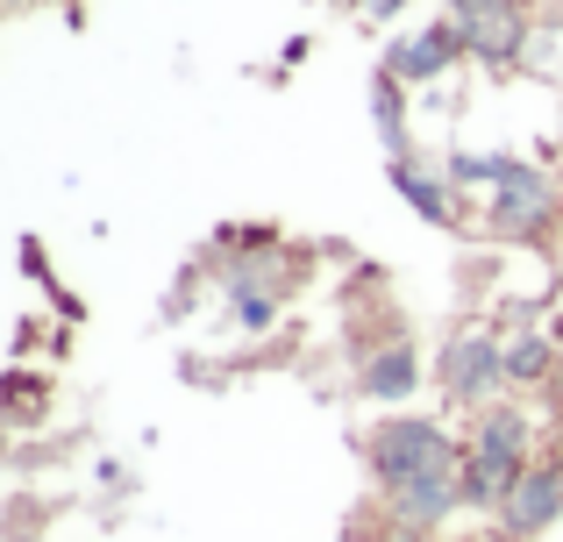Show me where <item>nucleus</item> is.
<instances>
[{
    "mask_svg": "<svg viewBox=\"0 0 563 542\" xmlns=\"http://www.w3.org/2000/svg\"><path fill=\"white\" fill-rule=\"evenodd\" d=\"M528 421L514 414V407H493V414L478 421V443H471L464 457V500L471 507H507V493L521 486L528 472Z\"/></svg>",
    "mask_w": 563,
    "mask_h": 542,
    "instance_id": "obj_1",
    "label": "nucleus"
},
{
    "mask_svg": "<svg viewBox=\"0 0 563 542\" xmlns=\"http://www.w3.org/2000/svg\"><path fill=\"white\" fill-rule=\"evenodd\" d=\"M372 464H378L385 486H407V478H421V472H450V464H464V457H456V443L435 429V421L399 414V421H385V429L372 435Z\"/></svg>",
    "mask_w": 563,
    "mask_h": 542,
    "instance_id": "obj_2",
    "label": "nucleus"
},
{
    "mask_svg": "<svg viewBox=\"0 0 563 542\" xmlns=\"http://www.w3.org/2000/svg\"><path fill=\"white\" fill-rule=\"evenodd\" d=\"M450 22H456V36H464V51L485 57V65H514L521 43H528V22H521L514 0H456Z\"/></svg>",
    "mask_w": 563,
    "mask_h": 542,
    "instance_id": "obj_3",
    "label": "nucleus"
},
{
    "mask_svg": "<svg viewBox=\"0 0 563 542\" xmlns=\"http://www.w3.org/2000/svg\"><path fill=\"white\" fill-rule=\"evenodd\" d=\"M550 214H556V186L542 179L536 165H514L507 179H499V200H493L499 236H536V229H550Z\"/></svg>",
    "mask_w": 563,
    "mask_h": 542,
    "instance_id": "obj_4",
    "label": "nucleus"
},
{
    "mask_svg": "<svg viewBox=\"0 0 563 542\" xmlns=\"http://www.w3.org/2000/svg\"><path fill=\"white\" fill-rule=\"evenodd\" d=\"M556 515H563V472H556V464H536V472H521V486H514L507 507H499L507 535H536V529H550Z\"/></svg>",
    "mask_w": 563,
    "mask_h": 542,
    "instance_id": "obj_5",
    "label": "nucleus"
},
{
    "mask_svg": "<svg viewBox=\"0 0 563 542\" xmlns=\"http://www.w3.org/2000/svg\"><path fill=\"white\" fill-rule=\"evenodd\" d=\"M442 378H450L456 400H485V392L507 378V350H499L493 335H464V343H450V357H442Z\"/></svg>",
    "mask_w": 563,
    "mask_h": 542,
    "instance_id": "obj_6",
    "label": "nucleus"
},
{
    "mask_svg": "<svg viewBox=\"0 0 563 542\" xmlns=\"http://www.w3.org/2000/svg\"><path fill=\"white\" fill-rule=\"evenodd\" d=\"M456 500H464V464H450V472H421V478H407V486H393V515L407 521V529H435Z\"/></svg>",
    "mask_w": 563,
    "mask_h": 542,
    "instance_id": "obj_7",
    "label": "nucleus"
},
{
    "mask_svg": "<svg viewBox=\"0 0 563 542\" xmlns=\"http://www.w3.org/2000/svg\"><path fill=\"white\" fill-rule=\"evenodd\" d=\"M456 51H464V36H456V22H435V29H428V36L399 43V51L385 57V71H393V79H435V71L450 65Z\"/></svg>",
    "mask_w": 563,
    "mask_h": 542,
    "instance_id": "obj_8",
    "label": "nucleus"
},
{
    "mask_svg": "<svg viewBox=\"0 0 563 542\" xmlns=\"http://www.w3.org/2000/svg\"><path fill=\"white\" fill-rule=\"evenodd\" d=\"M413 378H421V364H413V350H407V343L378 350V357L364 364V392H372V400H407Z\"/></svg>",
    "mask_w": 563,
    "mask_h": 542,
    "instance_id": "obj_9",
    "label": "nucleus"
},
{
    "mask_svg": "<svg viewBox=\"0 0 563 542\" xmlns=\"http://www.w3.org/2000/svg\"><path fill=\"white\" fill-rule=\"evenodd\" d=\"M372 114H378V136H385V151H407V108H399V79L393 71H378L372 79Z\"/></svg>",
    "mask_w": 563,
    "mask_h": 542,
    "instance_id": "obj_10",
    "label": "nucleus"
},
{
    "mask_svg": "<svg viewBox=\"0 0 563 542\" xmlns=\"http://www.w3.org/2000/svg\"><path fill=\"white\" fill-rule=\"evenodd\" d=\"M393 186L407 193V208H413V214H428V222H450V200H442V186H435V179H421V172H407L399 157H393Z\"/></svg>",
    "mask_w": 563,
    "mask_h": 542,
    "instance_id": "obj_11",
    "label": "nucleus"
},
{
    "mask_svg": "<svg viewBox=\"0 0 563 542\" xmlns=\"http://www.w3.org/2000/svg\"><path fill=\"white\" fill-rule=\"evenodd\" d=\"M550 372V343H542V335H521V343H507V378H542Z\"/></svg>",
    "mask_w": 563,
    "mask_h": 542,
    "instance_id": "obj_12",
    "label": "nucleus"
},
{
    "mask_svg": "<svg viewBox=\"0 0 563 542\" xmlns=\"http://www.w3.org/2000/svg\"><path fill=\"white\" fill-rule=\"evenodd\" d=\"M235 314H243V329H264V321H272V300H264V292H243Z\"/></svg>",
    "mask_w": 563,
    "mask_h": 542,
    "instance_id": "obj_13",
    "label": "nucleus"
},
{
    "mask_svg": "<svg viewBox=\"0 0 563 542\" xmlns=\"http://www.w3.org/2000/svg\"><path fill=\"white\" fill-rule=\"evenodd\" d=\"M372 8H378V14H393V8H399V0H372Z\"/></svg>",
    "mask_w": 563,
    "mask_h": 542,
    "instance_id": "obj_14",
    "label": "nucleus"
}]
</instances>
